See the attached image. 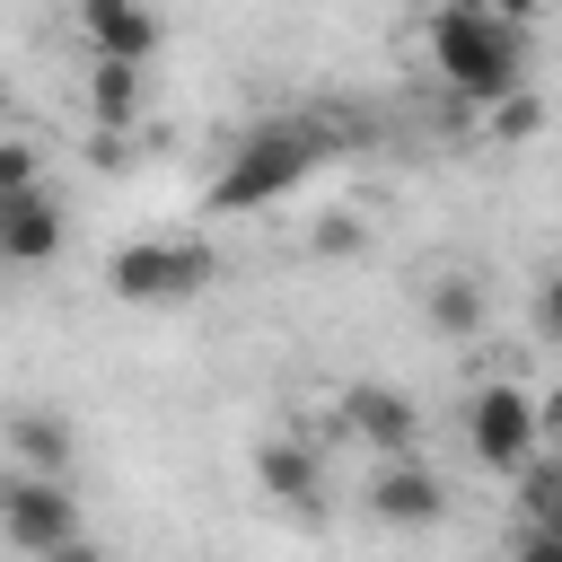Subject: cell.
Here are the masks:
<instances>
[{"mask_svg":"<svg viewBox=\"0 0 562 562\" xmlns=\"http://www.w3.org/2000/svg\"><path fill=\"white\" fill-rule=\"evenodd\" d=\"M70 35L88 44V61L97 70H140L149 53H158V9H132V0H88L79 18H70Z\"/></svg>","mask_w":562,"mask_h":562,"instance_id":"obj_6","label":"cell"},{"mask_svg":"<svg viewBox=\"0 0 562 562\" xmlns=\"http://www.w3.org/2000/svg\"><path fill=\"white\" fill-rule=\"evenodd\" d=\"M0 536L18 544V553H61L70 536H79V501H70V483L61 474H18V483H0Z\"/></svg>","mask_w":562,"mask_h":562,"instance_id":"obj_5","label":"cell"},{"mask_svg":"<svg viewBox=\"0 0 562 562\" xmlns=\"http://www.w3.org/2000/svg\"><path fill=\"white\" fill-rule=\"evenodd\" d=\"M518 562H562V527H527L518 536Z\"/></svg>","mask_w":562,"mask_h":562,"instance_id":"obj_16","label":"cell"},{"mask_svg":"<svg viewBox=\"0 0 562 562\" xmlns=\"http://www.w3.org/2000/svg\"><path fill=\"white\" fill-rule=\"evenodd\" d=\"M18 448H26L35 465H61V457H70V448H61V430H44V413H26V422H18Z\"/></svg>","mask_w":562,"mask_h":562,"instance_id":"obj_15","label":"cell"},{"mask_svg":"<svg viewBox=\"0 0 562 562\" xmlns=\"http://www.w3.org/2000/svg\"><path fill=\"white\" fill-rule=\"evenodd\" d=\"M44 562H105V553H97V544H79V536H70V544H61V553H44Z\"/></svg>","mask_w":562,"mask_h":562,"instance_id":"obj_18","label":"cell"},{"mask_svg":"<svg viewBox=\"0 0 562 562\" xmlns=\"http://www.w3.org/2000/svg\"><path fill=\"white\" fill-rule=\"evenodd\" d=\"M518 44H527V18H518V9L448 0V9L422 18V53H430V70H439L465 105H501V97H518Z\"/></svg>","mask_w":562,"mask_h":562,"instance_id":"obj_1","label":"cell"},{"mask_svg":"<svg viewBox=\"0 0 562 562\" xmlns=\"http://www.w3.org/2000/svg\"><path fill=\"white\" fill-rule=\"evenodd\" d=\"M255 474H263V492L290 501V509H316V501H325V465H316L307 439H263V448H255Z\"/></svg>","mask_w":562,"mask_h":562,"instance_id":"obj_10","label":"cell"},{"mask_svg":"<svg viewBox=\"0 0 562 562\" xmlns=\"http://www.w3.org/2000/svg\"><path fill=\"white\" fill-rule=\"evenodd\" d=\"M105 562H114V553H105Z\"/></svg>","mask_w":562,"mask_h":562,"instance_id":"obj_19","label":"cell"},{"mask_svg":"<svg viewBox=\"0 0 562 562\" xmlns=\"http://www.w3.org/2000/svg\"><path fill=\"white\" fill-rule=\"evenodd\" d=\"M553 501H562L553 457H527V465H518V509H527V527H553Z\"/></svg>","mask_w":562,"mask_h":562,"instance_id":"obj_13","label":"cell"},{"mask_svg":"<svg viewBox=\"0 0 562 562\" xmlns=\"http://www.w3.org/2000/svg\"><path fill=\"white\" fill-rule=\"evenodd\" d=\"M26 184H44V158H35V140L0 132V193H26Z\"/></svg>","mask_w":562,"mask_h":562,"instance_id":"obj_14","label":"cell"},{"mask_svg":"<svg viewBox=\"0 0 562 562\" xmlns=\"http://www.w3.org/2000/svg\"><path fill=\"white\" fill-rule=\"evenodd\" d=\"M211 272H220V263H211V246H202V237H132V246H114V263H105L114 299H149V307L193 299Z\"/></svg>","mask_w":562,"mask_h":562,"instance_id":"obj_3","label":"cell"},{"mask_svg":"<svg viewBox=\"0 0 562 562\" xmlns=\"http://www.w3.org/2000/svg\"><path fill=\"white\" fill-rule=\"evenodd\" d=\"M325 149H334V140H325V123H316V114L255 123V132L228 149V167L211 176L202 211H255V202H281V193H299V184L316 176V158H325Z\"/></svg>","mask_w":562,"mask_h":562,"instance_id":"obj_2","label":"cell"},{"mask_svg":"<svg viewBox=\"0 0 562 562\" xmlns=\"http://www.w3.org/2000/svg\"><path fill=\"white\" fill-rule=\"evenodd\" d=\"M53 246H61V211H53V193H44V184L0 193V263H53Z\"/></svg>","mask_w":562,"mask_h":562,"instance_id":"obj_9","label":"cell"},{"mask_svg":"<svg viewBox=\"0 0 562 562\" xmlns=\"http://www.w3.org/2000/svg\"><path fill=\"white\" fill-rule=\"evenodd\" d=\"M316 246H325V255H342V246H360V220H325V228H316Z\"/></svg>","mask_w":562,"mask_h":562,"instance_id":"obj_17","label":"cell"},{"mask_svg":"<svg viewBox=\"0 0 562 562\" xmlns=\"http://www.w3.org/2000/svg\"><path fill=\"white\" fill-rule=\"evenodd\" d=\"M334 413H342V430H351V439H369L378 457H422V413H413L395 386L360 378V386H342V395H334Z\"/></svg>","mask_w":562,"mask_h":562,"instance_id":"obj_7","label":"cell"},{"mask_svg":"<svg viewBox=\"0 0 562 562\" xmlns=\"http://www.w3.org/2000/svg\"><path fill=\"white\" fill-rule=\"evenodd\" d=\"M88 105H97L105 132H123V123L140 114V70H97V61H88Z\"/></svg>","mask_w":562,"mask_h":562,"instance_id":"obj_11","label":"cell"},{"mask_svg":"<svg viewBox=\"0 0 562 562\" xmlns=\"http://www.w3.org/2000/svg\"><path fill=\"white\" fill-rule=\"evenodd\" d=\"M430 325L439 334H474L483 325V290L474 281H430Z\"/></svg>","mask_w":562,"mask_h":562,"instance_id":"obj_12","label":"cell"},{"mask_svg":"<svg viewBox=\"0 0 562 562\" xmlns=\"http://www.w3.org/2000/svg\"><path fill=\"white\" fill-rule=\"evenodd\" d=\"M465 439H474L483 465L518 474L527 457H544V404H536L527 386H483V395L465 404Z\"/></svg>","mask_w":562,"mask_h":562,"instance_id":"obj_4","label":"cell"},{"mask_svg":"<svg viewBox=\"0 0 562 562\" xmlns=\"http://www.w3.org/2000/svg\"><path fill=\"white\" fill-rule=\"evenodd\" d=\"M369 509H378L386 527H430V518L448 509V483H439L422 457H386V465L369 474Z\"/></svg>","mask_w":562,"mask_h":562,"instance_id":"obj_8","label":"cell"}]
</instances>
